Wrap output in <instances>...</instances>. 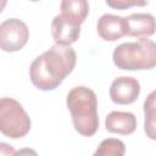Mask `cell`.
<instances>
[{
    "instance_id": "8992f818",
    "label": "cell",
    "mask_w": 156,
    "mask_h": 156,
    "mask_svg": "<svg viewBox=\"0 0 156 156\" xmlns=\"http://www.w3.org/2000/svg\"><path fill=\"white\" fill-rule=\"evenodd\" d=\"M29 39V28L20 18H7L0 23V49L16 52L24 48Z\"/></svg>"
},
{
    "instance_id": "9a60e30c",
    "label": "cell",
    "mask_w": 156,
    "mask_h": 156,
    "mask_svg": "<svg viewBox=\"0 0 156 156\" xmlns=\"http://www.w3.org/2000/svg\"><path fill=\"white\" fill-rule=\"evenodd\" d=\"M13 156H39V155H38V152L34 149L23 147V149H20V150L15 151Z\"/></svg>"
},
{
    "instance_id": "3957f363",
    "label": "cell",
    "mask_w": 156,
    "mask_h": 156,
    "mask_svg": "<svg viewBox=\"0 0 156 156\" xmlns=\"http://www.w3.org/2000/svg\"><path fill=\"white\" fill-rule=\"evenodd\" d=\"M61 12L51 21V35L57 45L71 46L80 34V26L89 15V4L85 0H63Z\"/></svg>"
},
{
    "instance_id": "5b68a950",
    "label": "cell",
    "mask_w": 156,
    "mask_h": 156,
    "mask_svg": "<svg viewBox=\"0 0 156 156\" xmlns=\"http://www.w3.org/2000/svg\"><path fill=\"white\" fill-rule=\"evenodd\" d=\"M30 117L13 98H0V133L11 139L26 136L30 130Z\"/></svg>"
},
{
    "instance_id": "7a4b0ae2",
    "label": "cell",
    "mask_w": 156,
    "mask_h": 156,
    "mask_svg": "<svg viewBox=\"0 0 156 156\" xmlns=\"http://www.w3.org/2000/svg\"><path fill=\"white\" fill-rule=\"evenodd\" d=\"M74 129L83 136H91L99 129L98 98L94 90L85 85L72 88L66 98Z\"/></svg>"
},
{
    "instance_id": "8fae6325",
    "label": "cell",
    "mask_w": 156,
    "mask_h": 156,
    "mask_svg": "<svg viewBox=\"0 0 156 156\" xmlns=\"http://www.w3.org/2000/svg\"><path fill=\"white\" fill-rule=\"evenodd\" d=\"M126 145L122 140L116 138H106L101 140L93 156H124Z\"/></svg>"
},
{
    "instance_id": "4fadbf2b",
    "label": "cell",
    "mask_w": 156,
    "mask_h": 156,
    "mask_svg": "<svg viewBox=\"0 0 156 156\" xmlns=\"http://www.w3.org/2000/svg\"><path fill=\"white\" fill-rule=\"evenodd\" d=\"M107 6L118 9V10H124L132 6H145L147 5V1H136V0H107L106 1Z\"/></svg>"
},
{
    "instance_id": "ba28073f",
    "label": "cell",
    "mask_w": 156,
    "mask_h": 156,
    "mask_svg": "<svg viewBox=\"0 0 156 156\" xmlns=\"http://www.w3.org/2000/svg\"><path fill=\"white\" fill-rule=\"evenodd\" d=\"M126 20V35L135 37L138 39H145L155 33V18L151 13L136 12L132 13Z\"/></svg>"
},
{
    "instance_id": "6da1fadb",
    "label": "cell",
    "mask_w": 156,
    "mask_h": 156,
    "mask_svg": "<svg viewBox=\"0 0 156 156\" xmlns=\"http://www.w3.org/2000/svg\"><path fill=\"white\" fill-rule=\"evenodd\" d=\"M76 62L77 54L73 48L55 44L30 63V82L39 90H54L72 73Z\"/></svg>"
},
{
    "instance_id": "52a82bcc",
    "label": "cell",
    "mask_w": 156,
    "mask_h": 156,
    "mask_svg": "<svg viewBox=\"0 0 156 156\" xmlns=\"http://www.w3.org/2000/svg\"><path fill=\"white\" fill-rule=\"evenodd\" d=\"M140 83L134 77L121 76L112 80L110 87V98L115 104L129 105L133 104L140 94Z\"/></svg>"
},
{
    "instance_id": "5bb4252c",
    "label": "cell",
    "mask_w": 156,
    "mask_h": 156,
    "mask_svg": "<svg viewBox=\"0 0 156 156\" xmlns=\"http://www.w3.org/2000/svg\"><path fill=\"white\" fill-rule=\"evenodd\" d=\"M15 151L16 150L13 149L12 145L4 143V141H0V156H13Z\"/></svg>"
},
{
    "instance_id": "7c38bea8",
    "label": "cell",
    "mask_w": 156,
    "mask_h": 156,
    "mask_svg": "<svg viewBox=\"0 0 156 156\" xmlns=\"http://www.w3.org/2000/svg\"><path fill=\"white\" fill-rule=\"evenodd\" d=\"M155 90L149 94L146 100L144 101V112H145V121H144V130L150 139H155Z\"/></svg>"
},
{
    "instance_id": "9c48e42d",
    "label": "cell",
    "mask_w": 156,
    "mask_h": 156,
    "mask_svg": "<svg viewBox=\"0 0 156 156\" xmlns=\"http://www.w3.org/2000/svg\"><path fill=\"white\" fill-rule=\"evenodd\" d=\"M96 30L101 39L107 41H115L126 35V20L124 17L104 13L96 23Z\"/></svg>"
},
{
    "instance_id": "277c9868",
    "label": "cell",
    "mask_w": 156,
    "mask_h": 156,
    "mask_svg": "<svg viewBox=\"0 0 156 156\" xmlns=\"http://www.w3.org/2000/svg\"><path fill=\"white\" fill-rule=\"evenodd\" d=\"M112 60L119 69H151L156 65V44L149 38L122 43L115 48Z\"/></svg>"
},
{
    "instance_id": "2e32d148",
    "label": "cell",
    "mask_w": 156,
    "mask_h": 156,
    "mask_svg": "<svg viewBox=\"0 0 156 156\" xmlns=\"http://www.w3.org/2000/svg\"><path fill=\"white\" fill-rule=\"evenodd\" d=\"M6 5H7V1L6 0H0V13L2 12V10L5 9Z\"/></svg>"
},
{
    "instance_id": "30bf717a",
    "label": "cell",
    "mask_w": 156,
    "mask_h": 156,
    "mask_svg": "<svg viewBox=\"0 0 156 156\" xmlns=\"http://www.w3.org/2000/svg\"><path fill=\"white\" fill-rule=\"evenodd\" d=\"M138 126L136 117L127 111H111L105 119L106 130L110 133L129 135L135 132Z\"/></svg>"
}]
</instances>
